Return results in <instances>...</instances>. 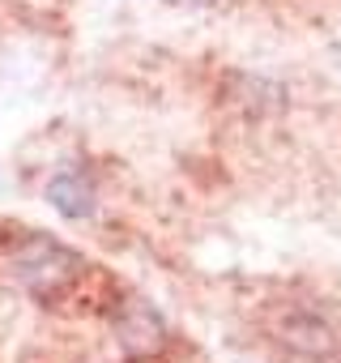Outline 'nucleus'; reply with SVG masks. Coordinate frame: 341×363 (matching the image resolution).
I'll return each instance as SVG.
<instances>
[{"mask_svg":"<svg viewBox=\"0 0 341 363\" xmlns=\"http://www.w3.org/2000/svg\"><path fill=\"white\" fill-rule=\"evenodd\" d=\"M81 274H86L81 252H73L69 244H56L52 235H30L13 252V278L39 299L69 295L81 282Z\"/></svg>","mask_w":341,"mask_h":363,"instance_id":"obj_1","label":"nucleus"},{"mask_svg":"<svg viewBox=\"0 0 341 363\" xmlns=\"http://www.w3.org/2000/svg\"><path fill=\"white\" fill-rule=\"evenodd\" d=\"M47 201L64 214V218H90L94 214V189L90 179L77 171H60L52 184H47Z\"/></svg>","mask_w":341,"mask_h":363,"instance_id":"obj_2","label":"nucleus"}]
</instances>
